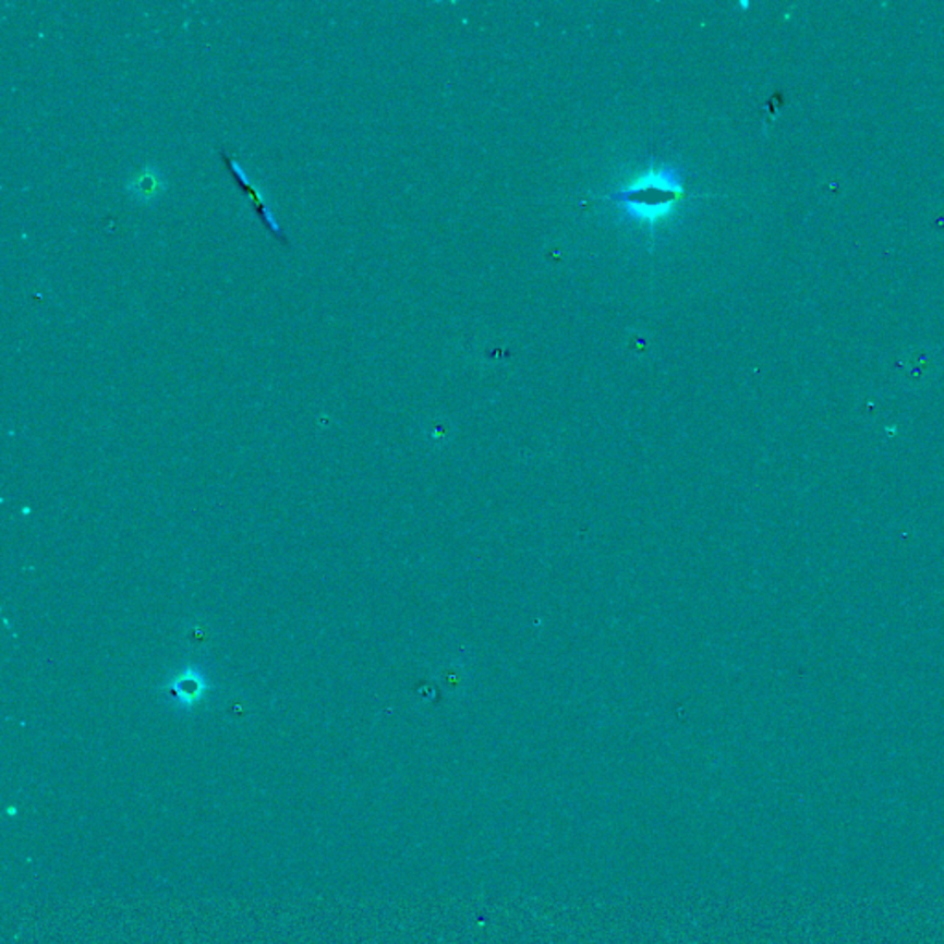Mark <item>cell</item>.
Masks as SVG:
<instances>
[{"instance_id":"obj_4","label":"cell","mask_w":944,"mask_h":944,"mask_svg":"<svg viewBox=\"0 0 944 944\" xmlns=\"http://www.w3.org/2000/svg\"><path fill=\"white\" fill-rule=\"evenodd\" d=\"M197 690H199V685H197L194 679H181L178 685H176V692H180V695L186 693V700H194L196 698Z\"/></svg>"},{"instance_id":"obj_1","label":"cell","mask_w":944,"mask_h":944,"mask_svg":"<svg viewBox=\"0 0 944 944\" xmlns=\"http://www.w3.org/2000/svg\"><path fill=\"white\" fill-rule=\"evenodd\" d=\"M682 196L681 176L676 168H652L640 176L633 185L624 191L613 192L609 199L620 205L626 215L648 223H655L676 207Z\"/></svg>"},{"instance_id":"obj_2","label":"cell","mask_w":944,"mask_h":944,"mask_svg":"<svg viewBox=\"0 0 944 944\" xmlns=\"http://www.w3.org/2000/svg\"><path fill=\"white\" fill-rule=\"evenodd\" d=\"M220 156L221 159H223V162L228 165L229 172L233 176L234 183H239L242 194L252 199L253 209L257 213L258 218L263 220L264 226H266L271 233L276 234V239L279 240L281 244L288 245L287 234H285L281 226H279V221L276 220V216H274V213L269 209V205L264 202L263 192L258 191V186L255 185V183L247 180L244 168L240 167L239 162L234 161L233 157H229L228 152L221 150L220 148Z\"/></svg>"},{"instance_id":"obj_3","label":"cell","mask_w":944,"mask_h":944,"mask_svg":"<svg viewBox=\"0 0 944 944\" xmlns=\"http://www.w3.org/2000/svg\"><path fill=\"white\" fill-rule=\"evenodd\" d=\"M128 191L132 194L133 199L148 204L152 199L161 196L162 191H165L161 172L156 167H144L128 183Z\"/></svg>"}]
</instances>
